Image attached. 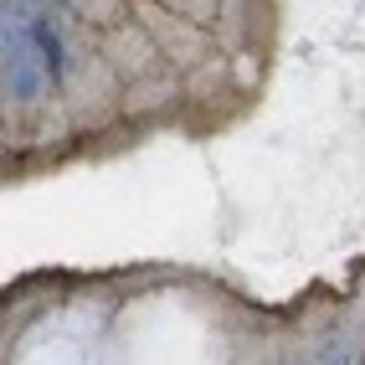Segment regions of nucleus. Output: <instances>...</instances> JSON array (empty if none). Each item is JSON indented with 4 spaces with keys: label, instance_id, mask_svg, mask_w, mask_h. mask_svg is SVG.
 Listing matches in <instances>:
<instances>
[{
    "label": "nucleus",
    "instance_id": "obj_1",
    "mask_svg": "<svg viewBox=\"0 0 365 365\" xmlns=\"http://www.w3.org/2000/svg\"><path fill=\"white\" fill-rule=\"evenodd\" d=\"M0 57H6V98L16 108H36L52 83H46L41 52L31 41V16H11L6 11V26H0Z\"/></svg>",
    "mask_w": 365,
    "mask_h": 365
},
{
    "label": "nucleus",
    "instance_id": "obj_2",
    "mask_svg": "<svg viewBox=\"0 0 365 365\" xmlns=\"http://www.w3.org/2000/svg\"><path fill=\"white\" fill-rule=\"evenodd\" d=\"M31 41H36V52H41L46 83H52V88L62 93V88H67V78H72V46H67V31H62L57 11L31 16Z\"/></svg>",
    "mask_w": 365,
    "mask_h": 365
},
{
    "label": "nucleus",
    "instance_id": "obj_3",
    "mask_svg": "<svg viewBox=\"0 0 365 365\" xmlns=\"http://www.w3.org/2000/svg\"><path fill=\"white\" fill-rule=\"evenodd\" d=\"M350 360H355V345H350V339H339V345H329L314 365H350Z\"/></svg>",
    "mask_w": 365,
    "mask_h": 365
},
{
    "label": "nucleus",
    "instance_id": "obj_4",
    "mask_svg": "<svg viewBox=\"0 0 365 365\" xmlns=\"http://www.w3.org/2000/svg\"><path fill=\"white\" fill-rule=\"evenodd\" d=\"M6 11L11 16H41V11H52V0H6Z\"/></svg>",
    "mask_w": 365,
    "mask_h": 365
}]
</instances>
